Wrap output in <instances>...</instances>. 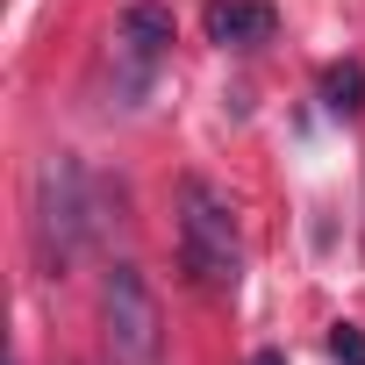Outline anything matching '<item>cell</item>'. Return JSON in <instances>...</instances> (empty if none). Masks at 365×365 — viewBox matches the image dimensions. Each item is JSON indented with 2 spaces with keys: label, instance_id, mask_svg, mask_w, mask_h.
<instances>
[{
  "label": "cell",
  "instance_id": "8",
  "mask_svg": "<svg viewBox=\"0 0 365 365\" xmlns=\"http://www.w3.org/2000/svg\"><path fill=\"white\" fill-rule=\"evenodd\" d=\"M244 365H287V351H251Z\"/></svg>",
  "mask_w": 365,
  "mask_h": 365
},
{
  "label": "cell",
  "instance_id": "4",
  "mask_svg": "<svg viewBox=\"0 0 365 365\" xmlns=\"http://www.w3.org/2000/svg\"><path fill=\"white\" fill-rule=\"evenodd\" d=\"M115 51L129 58V86H143L150 65L172 51V8H158V0H136V8H122V22H115Z\"/></svg>",
  "mask_w": 365,
  "mask_h": 365
},
{
  "label": "cell",
  "instance_id": "5",
  "mask_svg": "<svg viewBox=\"0 0 365 365\" xmlns=\"http://www.w3.org/2000/svg\"><path fill=\"white\" fill-rule=\"evenodd\" d=\"M272 29H279V8H265V0H215V8H208V36L222 51L272 43Z\"/></svg>",
  "mask_w": 365,
  "mask_h": 365
},
{
  "label": "cell",
  "instance_id": "3",
  "mask_svg": "<svg viewBox=\"0 0 365 365\" xmlns=\"http://www.w3.org/2000/svg\"><path fill=\"white\" fill-rule=\"evenodd\" d=\"M101 329H108L115 365H158L165 358V315H158V294L143 287L136 265H108V279H101Z\"/></svg>",
  "mask_w": 365,
  "mask_h": 365
},
{
  "label": "cell",
  "instance_id": "2",
  "mask_svg": "<svg viewBox=\"0 0 365 365\" xmlns=\"http://www.w3.org/2000/svg\"><path fill=\"white\" fill-rule=\"evenodd\" d=\"M179 265L194 272V287L230 294L244 272V244H237V208L208 187V179H179Z\"/></svg>",
  "mask_w": 365,
  "mask_h": 365
},
{
  "label": "cell",
  "instance_id": "6",
  "mask_svg": "<svg viewBox=\"0 0 365 365\" xmlns=\"http://www.w3.org/2000/svg\"><path fill=\"white\" fill-rule=\"evenodd\" d=\"M322 108H329V115H344V122H351V115H365V65H351V58H344V65H329V72H322Z\"/></svg>",
  "mask_w": 365,
  "mask_h": 365
},
{
  "label": "cell",
  "instance_id": "7",
  "mask_svg": "<svg viewBox=\"0 0 365 365\" xmlns=\"http://www.w3.org/2000/svg\"><path fill=\"white\" fill-rule=\"evenodd\" d=\"M329 351H336V365H365V329L358 322H336L329 329Z\"/></svg>",
  "mask_w": 365,
  "mask_h": 365
},
{
  "label": "cell",
  "instance_id": "1",
  "mask_svg": "<svg viewBox=\"0 0 365 365\" xmlns=\"http://www.w3.org/2000/svg\"><path fill=\"white\" fill-rule=\"evenodd\" d=\"M29 230H36V258L51 272H65L86 251L93 230V187H86V165L79 158H43L36 165V187H29Z\"/></svg>",
  "mask_w": 365,
  "mask_h": 365
}]
</instances>
